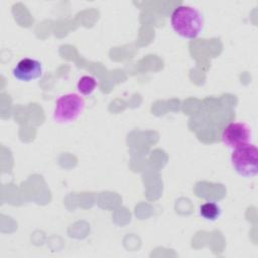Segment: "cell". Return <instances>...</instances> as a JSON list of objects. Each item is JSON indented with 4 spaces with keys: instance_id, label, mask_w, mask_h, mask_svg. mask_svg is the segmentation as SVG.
I'll use <instances>...</instances> for the list:
<instances>
[{
    "instance_id": "obj_1",
    "label": "cell",
    "mask_w": 258,
    "mask_h": 258,
    "mask_svg": "<svg viewBox=\"0 0 258 258\" xmlns=\"http://www.w3.org/2000/svg\"><path fill=\"white\" fill-rule=\"evenodd\" d=\"M204 16L199 9L190 5L177 6L170 15L172 30L181 38H197L204 29Z\"/></svg>"
},
{
    "instance_id": "obj_2",
    "label": "cell",
    "mask_w": 258,
    "mask_h": 258,
    "mask_svg": "<svg viewBox=\"0 0 258 258\" xmlns=\"http://www.w3.org/2000/svg\"><path fill=\"white\" fill-rule=\"evenodd\" d=\"M85 101L77 93H67L58 97L52 110V118L58 124L75 122L83 113Z\"/></svg>"
},
{
    "instance_id": "obj_3",
    "label": "cell",
    "mask_w": 258,
    "mask_h": 258,
    "mask_svg": "<svg viewBox=\"0 0 258 258\" xmlns=\"http://www.w3.org/2000/svg\"><path fill=\"white\" fill-rule=\"evenodd\" d=\"M231 165L242 177H254L258 172V149L252 144H246L233 149Z\"/></svg>"
},
{
    "instance_id": "obj_4",
    "label": "cell",
    "mask_w": 258,
    "mask_h": 258,
    "mask_svg": "<svg viewBox=\"0 0 258 258\" xmlns=\"http://www.w3.org/2000/svg\"><path fill=\"white\" fill-rule=\"evenodd\" d=\"M252 129L245 122L229 123L223 130L221 139L222 142L231 149L251 143Z\"/></svg>"
},
{
    "instance_id": "obj_5",
    "label": "cell",
    "mask_w": 258,
    "mask_h": 258,
    "mask_svg": "<svg viewBox=\"0 0 258 258\" xmlns=\"http://www.w3.org/2000/svg\"><path fill=\"white\" fill-rule=\"evenodd\" d=\"M43 75L42 63L35 58L24 57L12 70V76L19 82L30 83L38 80Z\"/></svg>"
},
{
    "instance_id": "obj_6",
    "label": "cell",
    "mask_w": 258,
    "mask_h": 258,
    "mask_svg": "<svg viewBox=\"0 0 258 258\" xmlns=\"http://www.w3.org/2000/svg\"><path fill=\"white\" fill-rule=\"evenodd\" d=\"M199 214L204 220L215 222L221 217L222 209L220 205L215 202H207L200 206Z\"/></svg>"
},
{
    "instance_id": "obj_7",
    "label": "cell",
    "mask_w": 258,
    "mask_h": 258,
    "mask_svg": "<svg viewBox=\"0 0 258 258\" xmlns=\"http://www.w3.org/2000/svg\"><path fill=\"white\" fill-rule=\"evenodd\" d=\"M97 88V80L93 76L85 75L78 80L77 90L82 96L92 95Z\"/></svg>"
}]
</instances>
